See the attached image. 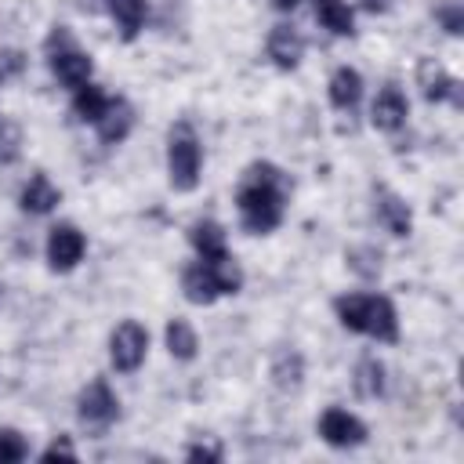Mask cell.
<instances>
[{"label":"cell","mask_w":464,"mask_h":464,"mask_svg":"<svg viewBox=\"0 0 464 464\" xmlns=\"http://www.w3.org/2000/svg\"><path fill=\"white\" fill-rule=\"evenodd\" d=\"M83 250H87V239L76 225H54L51 236H47V265L54 272H72L80 261H83Z\"/></svg>","instance_id":"52a82bcc"},{"label":"cell","mask_w":464,"mask_h":464,"mask_svg":"<svg viewBox=\"0 0 464 464\" xmlns=\"http://www.w3.org/2000/svg\"><path fill=\"white\" fill-rule=\"evenodd\" d=\"M181 294L185 301L192 304H214L221 297V286H218V276L207 261H192L181 268Z\"/></svg>","instance_id":"30bf717a"},{"label":"cell","mask_w":464,"mask_h":464,"mask_svg":"<svg viewBox=\"0 0 464 464\" xmlns=\"http://www.w3.org/2000/svg\"><path fill=\"white\" fill-rule=\"evenodd\" d=\"M145 352H149V330L138 319H123L109 334V362L116 366V373H134L145 362Z\"/></svg>","instance_id":"277c9868"},{"label":"cell","mask_w":464,"mask_h":464,"mask_svg":"<svg viewBox=\"0 0 464 464\" xmlns=\"http://www.w3.org/2000/svg\"><path fill=\"white\" fill-rule=\"evenodd\" d=\"M435 18L442 22V29H446L450 36H457V33L464 29V11H460L457 4H450V7H439V11H435Z\"/></svg>","instance_id":"83f0119b"},{"label":"cell","mask_w":464,"mask_h":464,"mask_svg":"<svg viewBox=\"0 0 464 464\" xmlns=\"http://www.w3.org/2000/svg\"><path fill=\"white\" fill-rule=\"evenodd\" d=\"M22 69H25V54L22 51H0V83L14 80Z\"/></svg>","instance_id":"4316f807"},{"label":"cell","mask_w":464,"mask_h":464,"mask_svg":"<svg viewBox=\"0 0 464 464\" xmlns=\"http://www.w3.org/2000/svg\"><path fill=\"white\" fill-rule=\"evenodd\" d=\"M326 98H330L334 109H355L359 98H362V76H359V69L337 65L334 76H330V83H326Z\"/></svg>","instance_id":"e0dca14e"},{"label":"cell","mask_w":464,"mask_h":464,"mask_svg":"<svg viewBox=\"0 0 464 464\" xmlns=\"http://www.w3.org/2000/svg\"><path fill=\"white\" fill-rule=\"evenodd\" d=\"M334 312L352 334H366L381 344L399 341V312L384 294H341L334 301Z\"/></svg>","instance_id":"7a4b0ae2"},{"label":"cell","mask_w":464,"mask_h":464,"mask_svg":"<svg viewBox=\"0 0 464 464\" xmlns=\"http://www.w3.org/2000/svg\"><path fill=\"white\" fill-rule=\"evenodd\" d=\"M319 435L326 446H337V450H352V446H362L366 442V424L341 410V406H330L323 417H319Z\"/></svg>","instance_id":"8992f818"},{"label":"cell","mask_w":464,"mask_h":464,"mask_svg":"<svg viewBox=\"0 0 464 464\" xmlns=\"http://www.w3.org/2000/svg\"><path fill=\"white\" fill-rule=\"evenodd\" d=\"M417 83H420V91H424L428 102H453V105H460V83L435 58H420Z\"/></svg>","instance_id":"9c48e42d"},{"label":"cell","mask_w":464,"mask_h":464,"mask_svg":"<svg viewBox=\"0 0 464 464\" xmlns=\"http://www.w3.org/2000/svg\"><path fill=\"white\" fill-rule=\"evenodd\" d=\"M163 337H167V352H170L174 359H181V362L196 359V352H199V337H196L192 323H185V319H170Z\"/></svg>","instance_id":"7402d4cb"},{"label":"cell","mask_w":464,"mask_h":464,"mask_svg":"<svg viewBox=\"0 0 464 464\" xmlns=\"http://www.w3.org/2000/svg\"><path fill=\"white\" fill-rule=\"evenodd\" d=\"M40 457H44V460H54V457H69V460H76V446H72V442L62 435V439H54V442H51V446H47Z\"/></svg>","instance_id":"4dcf8cb0"},{"label":"cell","mask_w":464,"mask_h":464,"mask_svg":"<svg viewBox=\"0 0 464 464\" xmlns=\"http://www.w3.org/2000/svg\"><path fill=\"white\" fill-rule=\"evenodd\" d=\"M344 261H348V268H352L359 279H377V276H381V250L370 246V243L344 250Z\"/></svg>","instance_id":"cb8c5ba5"},{"label":"cell","mask_w":464,"mask_h":464,"mask_svg":"<svg viewBox=\"0 0 464 464\" xmlns=\"http://www.w3.org/2000/svg\"><path fill=\"white\" fill-rule=\"evenodd\" d=\"M297 4H301V0H272V7H276V11H294Z\"/></svg>","instance_id":"d6a6232c"},{"label":"cell","mask_w":464,"mask_h":464,"mask_svg":"<svg viewBox=\"0 0 464 464\" xmlns=\"http://www.w3.org/2000/svg\"><path fill=\"white\" fill-rule=\"evenodd\" d=\"M58 199H62V192L54 188V181L47 174H33L18 192V207L25 214H51L58 207Z\"/></svg>","instance_id":"2e32d148"},{"label":"cell","mask_w":464,"mask_h":464,"mask_svg":"<svg viewBox=\"0 0 464 464\" xmlns=\"http://www.w3.org/2000/svg\"><path fill=\"white\" fill-rule=\"evenodd\" d=\"M98 138L105 141V145H120L127 134H130V127H134V109H130V102H123V98H109V105H105V112L98 116Z\"/></svg>","instance_id":"4fadbf2b"},{"label":"cell","mask_w":464,"mask_h":464,"mask_svg":"<svg viewBox=\"0 0 464 464\" xmlns=\"http://www.w3.org/2000/svg\"><path fill=\"white\" fill-rule=\"evenodd\" d=\"M105 7H109V14H112V22H116V29H120L123 40H134L141 33L145 11H149L145 0H105Z\"/></svg>","instance_id":"d6986e66"},{"label":"cell","mask_w":464,"mask_h":464,"mask_svg":"<svg viewBox=\"0 0 464 464\" xmlns=\"http://www.w3.org/2000/svg\"><path fill=\"white\" fill-rule=\"evenodd\" d=\"M406 116H410V102H406V94H402L395 83H384V87L377 91L373 105H370V123H373L377 130L392 134V130H399V127L406 123Z\"/></svg>","instance_id":"ba28073f"},{"label":"cell","mask_w":464,"mask_h":464,"mask_svg":"<svg viewBox=\"0 0 464 464\" xmlns=\"http://www.w3.org/2000/svg\"><path fill=\"white\" fill-rule=\"evenodd\" d=\"M352 384H355V395L359 399H381L384 395V362L377 355H362L355 362Z\"/></svg>","instance_id":"ac0fdd59"},{"label":"cell","mask_w":464,"mask_h":464,"mask_svg":"<svg viewBox=\"0 0 464 464\" xmlns=\"http://www.w3.org/2000/svg\"><path fill=\"white\" fill-rule=\"evenodd\" d=\"M22 156V127L0 116V163H14Z\"/></svg>","instance_id":"d4e9b609"},{"label":"cell","mask_w":464,"mask_h":464,"mask_svg":"<svg viewBox=\"0 0 464 464\" xmlns=\"http://www.w3.org/2000/svg\"><path fill=\"white\" fill-rule=\"evenodd\" d=\"M185 457H188V460H221L225 450H221L218 442H196V446H188Z\"/></svg>","instance_id":"f546056e"},{"label":"cell","mask_w":464,"mask_h":464,"mask_svg":"<svg viewBox=\"0 0 464 464\" xmlns=\"http://www.w3.org/2000/svg\"><path fill=\"white\" fill-rule=\"evenodd\" d=\"M290 178L276 167V163H250L239 192H236V210L239 221L250 236H268L279 228L283 214H286V199H290Z\"/></svg>","instance_id":"6da1fadb"},{"label":"cell","mask_w":464,"mask_h":464,"mask_svg":"<svg viewBox=\"0 0 464 464\" xmlns=\"http://www.w3.org/2000/svg\"><path fill=\"white\" fill-rule=\"evenodd\" d=\"M373 210H377V221L392 232V236H410L413 232V214H410V207H406V199L402 196H395V192H388V188H377V203H373Z\"/></svg>","instance_id":"5bb4252c"},{"label":"cell","mask_w":464,"mask_h":464,"mask_svg":"<svg viewBox=\"0 0 464 464\" xmlns=\"http://www.w3.org/2000/svg\"><path fill=\"white\" fill-rule=\"evenodd\" d=\"M188 243H192V250H196L199 261H221V257L228 254V246H225V228H221L218 221H210V218L188 225Z\"/></svg>","instance_id":"9a60e30c"},{"label":"cell","mask_w":464,"mask_h":464,"mask_svg":"<svg viewBox=\"0 0 464 464\" xmlns=\"http://www.w3.org/2000/svg\"><path fill=\"white\" fill-rule=\"evenodd\" d=\"M362 7H366L370 14H381V11H388V0H362Z\"/></svg>","instance_id":"1f68e13d"},{"label":"cell","mask_w":464,"mask_h":464,"mask_svg":"<svg viewBox=\"0 0 464 464\" xmlns=\"http://www.w3.org/2000/svg\"><path fill=\"white\" fill-rule=\"evenodd\" d=\"M199 167H203L199 138H196V130L181 120V123L170 130V141H167V174H170V185H174L178 192H192L196 181H199Z\"/></svg>","instance_id":"3957f363"},{"label":"cell","mask_w":464,"mask_h":464,"mask_svg":"<svg viewBox=\"0 0 464 464\" xmlns=\"http://www.w3.org/2000/svg\"><path fill=\"white\" fill-rule=\"evenodd\" d=\"M265 51H268V58H272L276 69H297L301 54H304V36L294 25H272Z\"/></svg>","instance_id":"7c38bea8"},{"label":"cell","mask_w":464,"mask_h":464,"mask_svg":"<svg viewBox=\"0 0 464 464\" xmlns=\"http://www.w3.org/2000/svg\"><path fill=\"white\" fill-rule=\"evenodd\" d=\"M65 47H76V40H72V33H69L65 25H54V29H51V36H47V44H44L47 58H51V54H58V51H65Z\"/></svg>","instance_id":"f1b7e54d"},{"label":"cell","mask_w":464,"mask_h":464,"mask_svg":"<svg viewBox=\"0 0 464 464\" xmlns=\"http://www.w3.org/2000/svg\"><path fill=\"white\" fill-rule=\"evenodd\" d=\"M76 417H80L87 428H109V424L120 417V399H116V392L109 388L105 377H94V381L80 392V399H76Z\"/></svg>","instance_id":"5b68a950"},{"label":"cell","mask_w":464,"mask_h":464,"mask_svg":"<svg viewBox=\"0 0 464 464\" xmlns=\"http://www.w3.org/2000/svg\"><path fill=\"white\" fill-rule=\"evenodd\" d=\"M315 18L334 36H352L355 33V14H352L348 0H315Z\"/></svg>","instance_id":"44dd1931"},{"label":"cell","mask_w":464,"mask_h":464,"mask_svg":"<svg viewBox=\"0 0 464 464\" xmlns=\"http://www.w3.org/2000/svg\"><path fill=\"white\" fill-rule=\"evenodd\" d=\"M91 69H94V65H91V54L80 51V47H65V51H58V54H51V72H54V80H58L62 87H69V91L91 83Z\"/></svg>","instance_id":"8fae6325"},{"label":"cell","mask_w":464,"mask_h":464,"mask_svg":"<svg viewBox=\"0 0 464 464\" xmlns=\"http://www.w3.org/2000/svg\"><path fill=\"white\" fill-rule=\"evenodd\" d=\"M25 457H29V442L14 428H0V460H25Z\"/></svg>","instance_id":"484cf974"},{"label":"cell","mask_w":464,"mask_h":464,"mask_svg":"<svg viewBox=\"0 0 464 464\" xmlns=\"http://www.w3.org/2000/svg\"><path fill=\"white\" fill-rule=\"evenodd\" d=\"M272 381H276V388H283V392H297L301 381H304V359H301V352L279 348L276 359H272Z\"/></svg>","instance_id":"ffe728a7"},{"label":"cell","mask_w":464,"mask_h":464,"mask_svg":"<svg viewBox=\"0 0 464 464\" xmlns=\"http://www.w3.org/2000/svg\"><path fill=\"white\" fill-rule=\"evenodd\" d=\"M105 105H109V94L102 87H94V83H83L72 94V112H76L80 123H98V116L105 112Z\"/></svg>","instance_id":"603a6c76"}]
</instances>
